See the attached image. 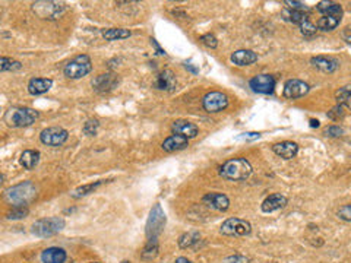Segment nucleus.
Here are the masks:
<instances>
[{
	"label": "nucleus",
	"instance_id": "f257e3e1",
	"mask_svg": "<svg viewBox=\"0 0 351 263\" xmlns=\"http://www.w3.org/2000/svg\"><path fill=\"white\" fill-rule=\"evenodd\" d=\"M220 174L223 179L231 180V182L246 180L252 174V165L246 158H234V160L226 162L220 168Z\"/></svg>",
	"mask_w": 351,
	"mask_h": 263
},
{
	"label": "nucleus",
	"instance_id": "f03ea898",
	"mask_svg": "<svg viewBox=\"0 0 351 263\" xmlns=\"http://www.w3.org/2000/svg\"><path fill=\"white\" fill-rule=\"evenodd\" d=\"M38 119V113L27 107H13L5 114V123L9 127H27Z\"/></svg>",
	"mask_w": 351,
	"mask_h": 263
},
{
	"label": "nucleus",
	"instance_id": "7ed1b4c3",
	"mask_svg": "<svg viewBox=\"0 0 351 263\" xmlns=\"http://www.w3.org/2000/svg\"><path fill=\"white\" fill-rule=\"evenodd\" d=\"M37 194V190L31 182H24L18 186H13L5 192V199L13 206H25L32 201Z\"/></svg>",
	"mask_w": 351,
	"mask_h": 263
},
{
	"label": "nucleus",
	"instance_id": "20e7f679",
	"mask_svg": "<svg viewBox=\"0 0 351 263\" xmlns=\"http://www.w3.org/2000/svg\"><path fill=\"white\" fill-rule=\"evenodd\" d=\"M64 220L59 218V216H52V218H42L38 220L37 223H34L32 225V233L35 234L37 237L41 238H49L53 237L56 234H59L64 228Z\"/></svg>",
	"mask_w": 351,
	"mask_h": 263
},
{
	"label": "nucleus",
	"instance_id": "39448f33",
	"mask_svg": "<svg viewBox=\"0 0 351 263\" xmlns=\"http://www.w3.org/2000/svg\"><path fill=\"white\" fill-rule=\"evenodd\" d=\"M64 9H66L64 3H60V2H52V0L46 2V0H40V2L32 3V12H34L38 18H41V19H57V18L62 16Z\"/></svg>",
	"mask_w": 351,
	"mask_h": 263
},
{
	"label": "nucleus",
	"instance_id": "423d86ee",
	"mask_svg": "<svg viewBox=\"0 0 351 263\" xmlns=\"http://www.w3.org/2000/svg\"><path fill=\"white\" fill-rule=\"evenodd\" d=\"M91 69H93L91 59L86 54H81V56H76L64 66L63 73L69 79H81L83 76H86L91 72Z\"/></svg>",
	"mask_w": 351,
	"mask_h": 263
},
{
	"label": "nucleus",
	"instance_id": "0eeeda50",
	"mask_svg": "<svg viewBox=\"0 0 351 263\" xmlns=\"http://www.w3.org/2000/svg\"><path fill=\"white\" fill-rule=\"evenodd\" d=\"M165 225V213L164 211L161 209L160 205H155L154 208L151 209V213H149V218H148V223H146V235H148V240L151 238H157L163 228Z\"/></svg>",
	"mask_w": 351,
	"mask_h": 263
},
{
	"label": "nucleus",
	"instance_id": "6e6552de",
	"mask_svg": "<svg viewBox=\"0 0 351 263\" xmlns=\"http://www.w3.org/2000/svg\"><path fill=\"white\" fill-rule=\"evenodd\" d=\"M221 233L230 237H245L252 233V225L246 220L240 218H228L221 225Z\"/></svg>",
	"mask_w": 351,
	"mask_h": 263
},
{
	"label": "nucleus",
	"instance_id": "1a4fd4ad",
	"mask_svg": "<svg viewBox=\"0 0 351 263\" xmlns=\"http://www.w3.org/2000/svg\"><path fill=\"white\" fill-rule=\"evenodd\" d=\"M202 107L207 113H220L228 107V97L218 91L208 92L202 100Z\"/></svg>",
	"mask_w": 351,
	"mask_h": 263
},
{
	"label": "nucleus",
	"instance_id": "9d476101",
	"mask_svg": "<svg viewBox=\"0 0 351 263\" xmlns=\"http://www.w3.org/2000/svg\"><path fill=\"white\" fill-rule=\"evenodd\" d=\"M68 138H69L68 130H64L63 127H57V126L44 129L40 135V141L47 146H60L68 141Z\"/></svg>",
	"mask_w": 351,
	"mask_h": 263
},
{
	"label": "nucleus",
	"instance_id": "9b49d317",
	"mask_svg": "<svg viewBox=\"0 0 351 263\" xmlns=\"http://www.w3.org/2000/svg\"><path fill=\"white\" fill-rule=\"evenodd\" d=\"M249 85H250V88L255 92L268 95V94H272L274 90H275V78L272 75L262 73V75L253 76L250 79V82H249Z\"/></svg>",
	"mask_w": 351,
	"mask_h": 263
},
{
	"label": "nucleus",
	"instance_id": "f8f14e48",
	"mask_svg": "<svg viewBox=\"0 0 351 263\" xmlns=\"http://www.w3.org/2000/svg\"><path fill=\"white\" fill-rule=\"evenodd\" d=\"M309 85L306 82L300 81V79H289L284 85V97L289 100H296V98H301L309 92Z\"/></svg>",
	"mask_w": 351,
	"mask_h": 263
},
{
	"label": "nucleus",
	"instance_id": "ddd939ff",
	"mask_svg": "<svg viewBox=\"0 0 351 263\" xmlns=\"http://www.w3.org/2000/svg\"><path fill=\"white\" fill-rule=\"evenodd\" d=\"M202 202L205 203L208 208L218 211V212H226L230 208V199L224 193H207L202 198Z\"/></svg>",
	"mask_w": 351,
	"mask_h": 263
},
{
	"label": "nucleus",
	"instance_id": "4468645a",
	"mask_svg": "<svg viewBox=\"0 0 351 263\" xmlns=\"http://www.w3.org/2000/svg\"><path fill=\"white\" fill-rule=\"evenodd\" d=\"M119 83V78L114 75V73H103V75H98L95 79L93 81V88L97 92H110L113 91L114 88L117 86Z\"/></svg>",
	"mask_w": 351,
	"mask_h": 263
},
{
	"label": "nucleus",
	"instance_id": "2eb2a0df",
	"mask_svg": "<svg viewBox=\"0 0 351 263\" xmlns=\"http://www.w3.org/2000/svg\"><path fill=\"white\" fill-rule=\"evenodd\" d=\"M287 203H289V201H287V198H286L284 194H281V193H274V194H269L268 198L262 202L260 209H262V212L265 213L275 212V211H278V209L286 208Z\"/></svg>",
	"mask_w": 351,
	"mask_h": 263
},
{
	"label": "nucleus",
	"instance_id": "dca6fc26",
	"mask_svg": "<svg viewBox=\"0 0 351 263\" xmlns=\"http://www.w3.org/2000/svg\"><path fill=\"white\" fill-rule=\"evenodd\" d=\"M310 63L313 68L319 69L323 73H332L340 68V63L337 59L331 57V56H315L310 59Z\"/></svg>",
	"mask_w": 351,
	"mask_h": 263
},
{
	"label": "nucleus",
	"instance_id": "f3484780",
	"mask_svg": "<svg viewBox=\"0 0 351 263\" xmlns=\"http://www.w3.org/2000/svg\"><path fill=\"white\" fill-rule=\"evenodd\" d=\"M171 130H173L174 135H180V136H185L187 139H192V138H196L198 136L199 127L193 123L187 122V120H175L171 124Z\"/></svg>",
	"mask_w": 351,
	"mask_h": 263
},
{
	"label": "nucleus",
	"instance_id": "a211bd4d",
	"mask_svg": "<svg viewBox=\"0 0 351 263\" xmlns=\"http://www.w3.org/2000/svg\"><path fill=\"white\" fill-rule=\"evenodd\" d=\"M272 151L275 152L278 157L284 158V160H293L299 152V145L289 141L279 142V143H275L272 146Z\"/></svg>",
	"mask_w": 351,
	"mask_h": 263
},
{
	"label": "nucleus",
	"instance_id": "6ab92c4d",
	"mask_svg": "<svg viewBox=\"0 0 351 263\" xmlns=\"http://www.w3.org/2000/svg\"><path fill=\"white\" fill-rule=\"evenodd\" d=\"M177 85V81H175L174 73L168 69L163 71L158 76H157V81H155L154 86L157 90H161V91H173Z\"/></svg>",
	"mask_w": 351,
	"mask_h": 263
},
{
	"label": "nucleus",
	"instance_id": "aec40b11",
	"mask_svg": "<svg viewBox=\"0 0 351 263\" xmlns=\"http://www.w3.org/2000/svg\"><path fill=\"white\" fill-rule=\"evenodd\" d=\"M161 146L165 152L182 151V149H186L189 146V139L185 136H180V135H171L163 142Z\"/></svg>",
	"mask_w": 351,
	"mask_h": 263
},
{
	"label": "nucleus",
	"instance_id": "412c9836",
	"mask_svg": "<svg viewBox=\"0 0 351 263\" xmlns=\"http://www.w3.org/2000/svg\"><path fill=\"white\" fill-rule=\"evenodd\" d=\"M258 60V54L252 50H237L231 54V61L237 66H249Z\"/></svg>",
	"mask_w": 351,
	"mask_h": 263
},
{
	"label": "nucleus",
	"instance_id": "4be33fe9",
	"mask_svg": "<svg viewBox=\"0 0 351 263\" xmlns=\"http://www.w3.org/2000/svg\"><path fill=\"white\" fill-rule=\"evenodd\" d=\"M316 9L319 10L323 16H334L338 19L342 18V13H344L342 6L340 3H335V2H319Z\"/></svg>",
	"mask_w": 351,
	"mask_h": 263
},
{
	"label": "nucleus",
	"instance_id": "5701e85b",
	"mask_svg": "<svg viewBox=\"0 0 351 263\" xmlns=\"http://www.w3.org/2000/svg\"><path fill=\"white\" fill-rule=\"evenodd\" d=\"M66 257L68 254L60 247H49L41 254V260L44 263H64Z\"/></svg>",
	"mask_w": 351,
	"mask_h": 263
},
{
	"label": "nucleus",
	"instance_id": "b1692460",
	"mask_svg": "<svg viewBox=\"0 0 351 263\" xmlns=\"http://www.w3.org/2000/svg\"><path fill=\"white\" fill-rule=\"evenodd\" d=\"M53 81L52 79H47V78H34L28 83V92L31 95H41V94H46L52 88Z\"/></svg>",
	"mask_w": 351,
	"mask_h": 263
},
{
	"label": "nucleus",
	"instance_id": "393cba45",
	"mask_svg": "<svg viewBox=\"0 0 351 263\" xmlns=\"http://www.w3.org/2000/svg\"><path fill=\"white\" fill-rule=\"evenodd\" d=\"M40 157L41 155L38 151H32V149L24 151L21 154V165L25 170H34L40 162Z\"/></svg>",
	"mask_w": 351,
	"mask_h": 263
},
{
	"label": "nucleus",
	"instance_id": "a878e982",
	"mask_svg": "<svg viewBox=\"0 0 351 263\" xmlns=\"http://www.w3.org/2000/svg\"><path fill=\"white\" fill-rule=\"evenodd\" d=\"M130 35H132V32L124 28H110V30L103 31V37L107 41L124 40V38H129Z\"/></svg>",
	"mask_w": 351,
	"mask_h": 263
},
{
	"label": "nucleus",
	"instance_id": "bb28decb",
	"mask_svg": "<svg viewBox=\"0 0 351 263\" xmlns=\"http://www.w3.org/2000/svg\"><path fill=\"white\" fill-rule=\"evenodd\" d=\"M199 242H201V234L196 233V231H192V233H186L183 234V235H180L179 246L182 249H190V247H195Z\"/></svg>",
	"mask_w": 351,
	"mask_h": 263
},
{
	"label": "nucleus",
	"instance_id": "cd10ccee",
	"mask_svg": "<svg viewBox=\"0 0 351 263\" xmlns=\"http://www.w3.org/2000/svg\"><path fill=\"white\" fill-rule=\"evenodd\" d=\"M335 98L338 105L351 110V86H342L335 92Z\"/></svg>",
	"mask_w": 351,
	"mask_h": 263
},
{
	"label": "nucleus",
	"instance_id": "c85d7f7f",
	"mask_svg": "<svg viewBox=\"0 0 351 263\" xmlns=\"http://www.w3.org/2000/svg\"><path fill=\"white\" fill-rule=\"evenodd\" d=\"M282 16L284 19L289 20V22H293V24H303L304 20H308V13L304 12H299V10H291V9H286L282 10Z\"/></svg>",
	"mask_w": 351,
	"mask_h": 263
},
{
	"label": "nucleus",
	"instance_id": "c756f323",
	"mask_svg": "<svg viewBox=\"0 0 351 263\" xmlns=\"http://www.w3.org/2000/svg\"><path fill=\"white\" fill-rule=\"evenodd\" d=\"M340 22L341 19L334 18V16H322V18L318 20L316 27H318V30L320 31H332L340 25Z\"/></svg>",
	"mask_w": 351,
	"mask_h": 263
},
{
	"label": "nucleus",
	"instance_id": "7c9ffc66",
	"mask_svg": "<svg viewBox=\"0 0 351 263\" xmlns=\"http://www.w3.org/2000/svg\"><path fill=\"white\" fill-rule=\"evenodd\" d=\"M101 184H103V182H95L90 183V184H85V186H81V187H78L76 190H73L72 198L79 199V198H82V196H86V194H90L91 192H94L97 187H100Z\"/></svg>",
	"mask_w": 351,
	"mask_h": 263
},
{
	"label": "nucleus",
	"instance_id": "2f4dec72",
	"mask_svg": "<svg viewBox=\"0 0 351 263\" xmlns=\"http://www.w3.org/2000/svg\"><path fill=\"white\" fill-rule=\"evenodd\" d=\"M22 68L21 61L13 60L11 57H2L0 59V71L2 72H9V71H19Z\"/></svg>",
	"mask_w": 351,
	"mask_h": 263
},
{
	"label": "nucleus",
	"instance_id": "473e14b6",
	"mask_svg": "<svg viewBox=\"0 0 351 263\" xmlns=\"http://www.w3.org/2000/svg\"><path fill=\"white\" fill-rule=\"evenodd\" d=\"M158 253V243H157V238H151L146 247L144 249L142 252V257L144 259H154L155 256Z\"/></svg>",
	"mask_w": 351,
	"mask_h": 263
},
{
	"label": "nucleus",
	"instance_id": "72a5a7b5",
	"mask_svg": "<svg viewBox=\"0 0 351 263\" xmlns=\"http://www.w3.org/2000/svg\"><path fill=\"white\" fill-rule=\"evenodd\" d=\"M28 212L30 211L27 208H24V206H13V209L8 212L6 218L8 220H22V218H25L28 215Z\"/></svg>",
	"mask_w": 351,
	"mask_h": 263
},
{
	"label": "nucleus",
	"instance_id": "f704fd0d",
	"mask_svg": "<svg viewBox=\"0 0 351 263\" xmlns=\"http://www.w3.org/2000/svg\"><path fill=\"white\" fill-rule=\"evenodd\" d=\"M300 31H301V34L303 35H306V37H312V35H315L316 34V25H313L312 22H310L309 19L304 20L303 24H300Z\"/></svg>",
	"mask_w": 351,
	"mask_h": 263
},
{
	"label": "nucleus",
	"instance_id": "c9c22d12",
	"mask_svg": "<svg viewBox=\"0 0 351 263\" xmlns=\"http://www.w3.org/2000/svg\"><path fill=\"white\" fill-rule=\"evenodd\" d=\"M284 5L287 6V9H291V10H299V12H304V13H308L309 12V8L306 6V3H303V2H291V0H286L284 2Z\"/></svg>",
	"mask_w": 351,
	"mask_h": 263
},
{
	"label": "nucleus",
	"instance_id": "e433bc0d",
	"mask_svg": "<svg viewBox=\"0 0 351 263\" xmlns=\"http://www.w3.org/2000/svg\"><path fill=\"white\" fill-rule=\"evenodd\" d=\"M98 126H100L98 120H93L91 119V120H88V122L83 124V133L88 135V136H94V135H97Z\"/></svg>",
	"mask_w": 351,
	"mask_h": 263
},
{
	"label": "nucleus",
	"instance_id": "4c0bfd02",
	"mask_svg": "<svg viewBox=\"0 0 351 263\" xmlns=\"http://www.w3.org/2000/svg\"><path fill=\"white\" fill-rule=\"evenodd\" d=\"M199 40H201V42H202L204 46H207L208 49H215L218 46L217 37H215L214 34H205V35H202Z\"/></svg>",
	"mask_w": 351,
	"mask_h": 263
},
{
	"label": "nucleus",
	"instance_id": "58836bf2",
	"mask_svg": "<svg viewBox=\"0 0 351 263\" xmlns=\"http://www.w3.org/2000/svg\"><path fill=\"white\" fill-rule=\"evenodd\" d=\"M338 218L345 221V223H351V203L350 205H344L341 206L340 211H338Z\"/></svg>",
	"mask_w": 351,
	"mask_h": 263
},
{
	"label": "nucleus",
	"instance_id": "ea45409f",
	"mask_svg": "<svg viewBox=\"0 0 351 263\" xmlns=\"http://www.w3.org/2000/svg\"><path fill=\"white\" fill-rule=\"evenodd\" d=\"M328 117L332 119V120H340V119H342V117H344V107H341V105L334 107V108L328 113Z\"/></svg>",
	"mask_w": 351,
	"mask_h": 263
},
{
	"label": "nucleus",
	"instance_id": "a19ab883",
	"mask_svg": "<svg viewBox=\"0 0 351 263\" xmlns=\"http://www.w3.org/2000/svg\"><path fill=\"white\" fill-rule=\"evenodd\" d=\"M224 263H250L249 257L242 256V254H234V256H228L224 260Z\"/></svg>",
	"mask_w": 351,
	"mask_h": 263
},
{
	"label": "nucleus",
	"instance_id": "79ce46f5",
	"mask_svg": "<svg viewBox=\"0 0 351 263\" xmlns=\"http://www.w3.org/2000/svg\"><path fill=\"white\" fill-rule=\"evenodd\" d=\"M344 130L341 129L340 126H330L326 130H325V135L326 136H331V138H338V136H342Z\"/></svg>",
	"mask_w": 351,
	"mask_h": 263
},
{
	"label": "nucleus",
	"instance_id": "37998d69",
	"mask_svg": "<svg viewBox=\"0 0 351 263\" xmlns=\"http://www.w3.org/2000/svg\"><path fill=\"white\" fill-rule=\"evenodd\" d=\"M259 138H260V133L258 132H249V133H243L238 136V139H243V141H255Z\"/></svg>",
	"mask_w": 351,
	"mask_h": 263
},
{
	"label": "nucleus",
	"instance_id": "c03bdc74",
	"mask_svg": "<svg viewBox=\"0 0 351 263\" xmlns=\"http://www.w3.org/2000/svg\"><path fill=\"white\" fill-rule=\"evenodd\" d=\"M341 37H342V40L345 41V42L351 44V25L345 27V28L342 30V32H341Z\"/></svg>",
	"mask_w": 351,
	"mask_h": 263
},
{
	"label": "nucleus",
	"instance_id": "a18cd8bd",
	"mask_svg": "<svg viewBox=\"0 0 351 263\" xmlns=\"http://www.w3.org/2000/svg\"><path fill=\"white\" fill-rule=\"evenodd\" d=\"M185 68H186V69H189V71L192 72V73H198V72H199L196 69V68H193V66H192L190 63H185Z\"/></svg>",
	"mask_w": 351,
	"mask_h": 263
},
{
	"label": "nucleus",
	"instance_id": "49530a36",
	"mask_svg": "<svg viewBox=\"0 0 351 263\" xmlns=\"http://www.w3.org/2000/svg\"><path fill=\"white\" fill-rule=\"evenodd\" d=\"M151 42H152V44H154V46H155V49H157V51H158V54H165V51L161 50V47H160V46L157 44V41L151 40Z\"/></svg>",
	"mask_w": 351,
	"mask_h": 263
},
{
	"label": "nucleus",
	"instance_id": "de8ad7c7",
	"mask_svg": "<svg viewBox=\"0 0 351 263\" xmlns=\"http://www.w3.org/2000/svg\"><path fill=\"white\" fill-rule=\"evenodd\" d=\"M175 263H192L187 257H177L175 259Z\"/></svg>",
	"mask_w": 351,
	"mask_h": 263
},
{
	"label": "nucleus",
	"instance_id": "09e8293b",
	"mask_svg": "<svg viewBox=\"0 0 351 263\" xmlns=\"http://www.w3.org/2000/svg\"><path fill=\"white\" fill-rule=\"evenodd\" d=\"M310 126L312 127H319V122L318 120H310Z\"/></svg>",
	"mask_w": 351,
	"mask_h": 263
},
{
	"label": "nucleus",
	"instance_id": "8fccbe9b",
	"mask_svg": "<svg viewBox=\"0 0 351 263\" xmlns=\"http://www.w3.org/2000/svg\"><path fill=\"white\" fill-rule=\"evenodd\" d=\"M122 263H130V262H126V260H124V262H122Z\"/></svg>",
	"mask_w": 351,
	"mask_h": 263
},
{
	"label": "nucleus",
	"instance_id": "3c124183",
	"mask_svg": "<svg viewBox=\"0 0 351 263\" xmlns=\"http://www.w3.org/2000/svg\"><path fill=\"white\" fill-rule=\"evenodd\" d=\"M90 263H98V262H90Z\"/></svg>",
	"mask_w": 351,
	"mask_h": 263
}]
</instances>
